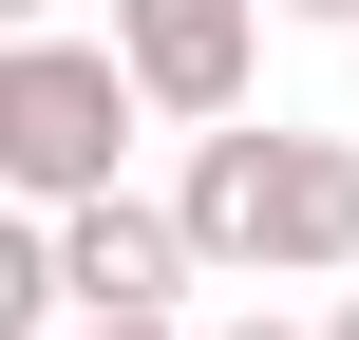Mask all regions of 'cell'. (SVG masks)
<instances>
[{"label": "cell", "instance_id": "3957f363", "mask_svg": "<svg viewBox=\"0 0 359 340\" xmlns=\"http://www.w3.org/2000/svg\"><path fill=\"white\" fill-rule=\"evenodd\" d=\"M189 265H208L189 208H133V189H76V208H57V303H76V322H170Z\"/></svg>", "mask_w": 359, "mask_h": 340}, {"label": "cell", "instance_id": "ba28073f", "mask_svg": "<svg viewBox=\"0 0 359 340\" xmlns=\"http://www.w3.org/2000/svg\"><path fill=\"white\" fill-rule=\"evenodd\" d=\"M322 340H359V284H341V303H322Z\"/></svg>", "mask_w": 359, "mask_h": 340}, {"label": "cell", "instance_id": "9c48e42d", "mask_svg": "<svg viewBox=\"0 0 359 340\" xmlns=\"http://www.w3.org/2000/svg\"><path fill=\"white\" fill-rule=\"evenodd\" d=\"M76 340H170V322H76Z\"/></svg>", "mask_w": 359, "mask_h": 340}, {"label": "cell", "instance_id": "8992f818", "mask_svg": "<svg viewBox=\"0 0 359 340\" xmlns=\"http://www.w3.org/2000/svg\"><path fill=\"white\" fill-rule=\"evenodd\" d=\"M38 19H57V0H0V38H38Z\"/></svg>", "mask_w": 359, "mask_h": 340}, {"label": "cell", "instance_id": "6da1fadb", "mask_svg": "<svg viewBox=\"0 0 359 340\" xmlns=\"http://www.w3.org/2000/svg\"><path fill=\"white\" fill-rule=\"evenodd\" d=\"M170 208H189V246H208L227 284H341L359 265V151L341 132H246V114H208Z\"/></svg>", "mask_w": 359, "mask_h": 340}, {"label": "cell", "instance_id": "7a4b0ae2", "mask_svg": "<svg viewBox=\"0 0 359 340\" xmlns=\"http://www.w3.org/2000/svg\"><path fill=\"white\" fill-rule=\"evenodd\" d=\"M133 114H151V76L114 57V38H0V189L19 208H76V189H114V151H133Z\"/></svg>", "mask_w": 359, "mask_h": 340}, {"label": "cell", "instance_id": "5b68a950", "mask_svg": "<svg viewBox=\"0 0 359 340\" xmlns=\"http://www.w3.org/2000/svg\"><path fill=\"white\" fill-rule=\"evenodd\" d=\"M38 303H57V208L0 189V340H38Z\"/></svg>", "mask_w": 359, "mask_h": 340}, {"label": "cell", "instance_id": "277c9868", "mask_svg": "<svg viewBox=\"0 0 359 340\" xmlns=\"http://www.w3.org/2000/svg\"><path fill=\"white\" fill-rule=\"evenodd\" d=\"M246 38H265V0H114V57L151 76V114H246Z\"/></svg>", "mask_w": 359, "mask_h": 340}, {"label": "cell", "instance_id": "30bf717a", "mask_svg": "<svg viewBox=\"0 0 359 340\" xmlns=\"http://www.w3.org/2000/svg\"><path fill=\"white\" fill-rule=\"evenodd\" d=\"M284 19H359V0H284Z\"/></svg>", "mask_w": 359, "mask_h": 340}, {"label": "cell", "instance_id": "52a82bcc", "mask_svg": "<svg viewBox=\"0 0 359 340\" xmlns=\"http://www.w3.org/2000/svg\"><path fill=\"white\" fill-rule=\"evenodd\" d=\"M227 340H303V322H265V303H246V322H227Z\"/></svg>", "mask_w": 359, "mask_h": 340}]
</instances>
